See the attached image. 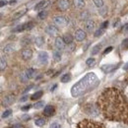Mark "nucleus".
<instances>
[{
	"instance_id": "f257e3e1",
	"label": "nucleus",
	"mask_w": 128,
	"mask_h": 128,
	"mask_svg": "<svg viewBox=\"0 0 128 128\" xmlns=\"http://www.w3.org/2000/svg\"><path fill=\"white\" fill-rule=\"evenodd\" d=\"M98 108L106 119L128 123V104L119 90L115 88L104 90L98 98Z\"/></svg>"
},
{
	"instance_id": "f03ea898",
	"label": "nucleus",
	"mask_w": 128,
	"mask_h": 128,
	"mask_svg": "<svg viewBox=\"0 0 128 128\" xmlns=\"http://www.w3.org/2000/svg\"><path fill=\"white\" fill-rule=\"evenodd\" d=\"M98 83V79L95 73H88L85 77H83L80 81H78L71 88V95L73 96H80L83 94L93 90L96 88Z\"/></svg>"
},
{
	"instance_id": "7ed1b4c3",
	"label": "nucleus",
	"mask_w": 128,
	"mask_h": 128,
	"mask_svg": "<svg viewBox=\"0 0 128 128\" xmlns=\"http://www.w3.org/2000/svg\"><path fill=\"white\" fill-rule=\"evenodd\" d=\"M78 128H106L102 123L96 122V121H93L90 119H84L80 121L77 125Z\"/></svg>"
},
{
	"instance_id": "20e7f679",
	"label": "nucleus",
	"mask_w": 128,
	"mask_h": 128,
	"mask_svg": "<svg viewBox=\"0 0 128 128\" xmlns=\"http://www.w3.org/2000/svg\"><path fill=\"white\" fill-rule=\"evenodd\" d=\"M53 22L59 26V27H65L68 24V20L63 16H56L53 18Z\"/></svg>"
},
{
	"instance_id": "39448f33",
	"label": "nucleus",
	"mask_w": 128,
	"mask_h": 128,
	"mask_svg": "<svg viewBox=\"0 0 128 128\" xmlns=\"http://www.w3.org/2000/svg\"><path fill=\"white\" fill-rule=\"evenodd\" d=\"M32 56V50L31 48H24L22 50V57L24 60H29L31 59Z\"/></svg>"
},
{
	"instance_id": "423d86ee",
	"label": "nucleus",
	"mask_w": 128,
	"mask_h": 128,
	"mask_svg": "<svg viewBox=\"0 0 128 128\" xmlns=\"http://www.w3.org/2000/svg\"><path fill=\"white\" fill-rule=\"evenodd\" d=\"M38 61H40V63L42 64V65L48 63V52H46V51H40V52L38 53Z\"/></svg>"
},
{
	"instance_id": "0eeeda50",
	"label": "nucleus",
	"mask_w": 128,
	"mask_h": 128,
	"mask_svg": "<svg viewBox=\"0 0 128 128\" xmlns=\"http://www.w3.org/2000/svg\"><path fill=\"white\" fill-rule=\"evenodd\" d=\"M58 29L55 27V26H52V25H49L46 28V32L49 34V36H56L57 34H58Z\"/></svg>"
},
{
	"instance_id": "6e6552de",
	"label": "nucleus",
	"mask_w": 128,
	"mask_h": 128,
	"mask_svg": "<svg viewBox=\"0 0 128 128\" xmlns=\"http://www.w3.org/2000/svg\"><path fill=\"white\" fill-rule=\"evenodd\" d=\"M65 42H64V40L62 38H60V36H58V38H56V40H55V46L56 48L58 49V50H63L64 48H65Z\"/></svg>"
},
{
	"instance_id": "1a4fd4ad",
	"label": "nucleus",
	"mask_w": 128,
	"mask_h": 128,
	"mask_svg": "<svg viewBox=\"0 0 128 128\" xmlns=\"http://www.w3.org/2000/svg\"><path fill=\"white\" fill-rule=\"evenodd\" d=\"M86 32H84L83 30H77L76 32H75V38H76V40H78V42H82V40H84L85 38H86Z\"/></svg>"
},
{
	"instance_id": "9d476101",
	"label": "nucleus",
	"mask_w": 128,
	"mask_h": 128,
	"mask_svg": "<svg viewBox=\"0 0 128 128\" xmlns=\"http://www.w3.org/2000/svg\"><path fill=\"white\" fill-rule=\"evenodd\" d=\"M14 98H14V96H12V95L5 96L4 100H2V106H8L12 104L13 102H14Z\"/></svg>"
},
{
	"instance_id": "9b49d317",
	"label": "nucleus",
	"mask_w": 128,
	"mask_h": 128,
	"mask_svg": "<svg viewBox=\"0 0 128 128\" xmlns=\"http://www.w3.org/2000/svg\"><path fill=\"white\" fill-rule=\"evenodd\" d=\"M70 3H69V0H60L58 2V8L61 10V11H65L68 9Z\"/></svg>"
},
{
	"instance_id": "f8f14e48",
	"label": "nucleus",
	"mask_w": 128,
	"mask_h": 128,
	"mask_svg": "<svg viewBox=\"0 0 128 128\" xmlns=\"http://www.w3.org/2000/svg\"><path fill=\"white\" fill-rule=\"evenodd\" d=\"M85 28L88 32H92L95 29V22L93 20H87L85 21Z\"/></svg>"
},
{
	"instance_id": "ddd939ff",
	"label": "nucleus",
	"mask_w": 128,
	"mask_h": 128,
	"mask_svg": "<svg viewBox=\"0 0 128 128\" xmlns=\"http://www.w3.org/2000/svg\"><path fill=\"white\" fill-rule=\"evenodd\" d=\"M54 113V108L52 106H46L44 110V114L46 116H51Z\"/></svg>"
},
{
	"instance_id": "4468645a",
	"label": "nucleus",
	"mask_w": 128,
	"mask_h": 128,
	"mask_svg": "<svg viewBox=\"0 0 128 128\" xmlns=\"http://www.w3.org/2000/svg\"><path fill=\"white\" fill-rule=\"evenodd\" d=\"M114 69H116V67H115L114 65H112V64H110V65H104V66H102V70L104 73H110V72L113 71Z\"/></svg>"
},
{
	"instance_id": "2eb2a0df",
	"label": "nucleus",
	"mask_w": 128,
	"mask_h": 128,
	"mask_svg": "<svg viewBox=\"0 0 128 128\" xmlns=\"http://www.w3.org/2000/svg\"><path fill=\"white\" fill-rule=\"evenodd\" d=\"M46 6H48V1L42 0V1H40V3H38V4L36 5L34 10H40V9H44V7H46Z\"/></svg>"
},
{
	"instance_id": "dca6fc26",
	"label": "nucleus",
	"mask_w": 128,
	"mask_h": 128,
	"mask_svg": "<svg viewBox=\"0 0 128 128\" xmlns=\"http://www.w3.org/2000/svg\"><path fill=\"white\" fill-rule=\"evenodd\" d=\"M34 74H36V70H34V69H32V68H29V69H27V70H26V73H25V75H26V77H27L28 79L32 78V77L34 76Z\"/></svg>"
},
{
	"instance_id": "f3484780",
	"label": "nucleus",
	"mask_w": 128,
	"mask_h": 128,
	"mask_svg": "<svg viewBox=\"0 0 128 128\" xmlns=\"http://www.w3.org/2000/svg\"><path fill=\"white\" fill-rule=\"evenodd\" d=\"M34 44L36 46H42L44 44V36H36L34 38Z\"/></svg>"
},
{
	"instance_id": "a211bd4d",
	"label": "nucleus",
	"mask_w": 128,
	"mask_h": 128,
	"mask_svg": "<svg viewBox=\"0 0 128 128\" xmlns=\"http://www.w3.org/2000/svg\"><path fill=\"white\" fill-rule=\"evenodd\" d=\"M63 40L66 44H71L73 42V36H72L71 34H66L64 36Z\"/></svg>"
},
{
	"instance_id": "6ab92c4d",
	"label": "nucleus",
	"mask_w": 128,
	"mask_h": 128,
	"mask_svg": "<svg viewBox=\"0 0 128 128\" xmlns=\"http://www.w3.org/2000/svg\"><path fill=\"white\" fill-rule=\"evenodd\" d=\"M46 123V120L44 118H38V119L34 121V124H36V126H38V127L44 126Z\"/></svg>"
},
{
	"instance_id": "aec40b11",
	"label": "nucleus",
	"mask_w": 128,
	"mask_h": 128,
	"mask_svg": "<svg viewBox=\"0 0 128 128\" xmlns=\"http://www.w3.org/2000/svg\"><path fill=\"white\" fill-rule=\"evenodd\" d=\"M53 58L55 61H60L61 59V52L59 50H54L53 51Z\"/></svg>"
},
{
	"instance_id": "412c9836",
	"label": "nucleus",
	"mask_w": 128,
	"mask_h": 128,
	"mask_svg": "<svg viewBox=\"0 0 128 128\" xmlns=\"http://www.w3.org/2000/svg\"><path fill=\"white\" fill-rule=\"evenodd\" d=\"M74 5L77 8H83L85 6V0H74Z\"/></svg>"
},
{
	"instance_id": "4be33fe9",
	"label": "nucleus",
	"mask_w": 128,
	"mask_h": 128,
	"mask_svg": "<svg viewBox=\"0 0 128 128\" xmlns=\"http://www.w3.org/2000/svg\"><path fill=\"white\" fill-rule=\"evenodd\" d=\"M100 48H102V44H96V46H95L94 48H92V55H96V54H98V52H100Z\"/></svg>"
},
{
	"instance_id": "5701e85b",
	"label": "nucleus",
	"mask_w": 128,
	"mask_h": 128,
	"mask_svg": "<svg viewBox=\"0 0 128 128\" xmlns=\"http://www.w3.org/2000/svg\"><path fill=\"white\" fill-rule=\"evenodd\" d=\"M42 91H38V92H36V93H34V95H32V96H31V98H32V100H38L40 98H42Z\"/></svg>"
},
{
	"instance_id": "b1692460",
	"label": "nucleus",
	"mask_w": 128,
	"mask_h": 128,
	"mask_svg": "<svg viewBox=\"0 0 128 128\" xmlns=\"http://www.w3.org/2000/svg\"><path fill=\"white\" fill-rule=\"evenodd\" d=\"M70 80H71V75H70L69 73L64 74L63 76L61 77V82H62V83H67V82H69Z\"/></svg>"
},
{
	"instance_id": "393cba45",
	"label": "nucleus",
	"mask_w": 128,
	"mask_h": 128,
	"mask_svg": "<svg viewBox=\"0 0 128 128\" xmlns=\"http://www.w3.org/2000/svg\"><path fill=\"white\" fill-rule=\"evenodd\" d=\"M14 49H15V48H14V46H13L12 44H8V46H6L4 48L3 51L6 52V53H9V52H12Z\"/></svg>"
},
{
	"instance_id": "a878e982",
	"label": "nucleus",
	"mask_w": 128,
	"mask_h": 128,
	"mask_svg": "<svg viewBox=\"0 0 128 128\" xmlns=\"http://www.w3.org/2000/svg\"><path fill=\"white\" fill-rule=\"evenodd\" d=\"M93 1H94V3H95V5L96 7H98V8H102L104 7V1L102 0H93Z\"/></svg>"
},
{
	"instance_id": "bb28decb",
	"label": "nucleus",
	"mask_w": 128,
	"mask_h": 128,
	"mask_svg": "<svg viewBox=\"0 0 128 128\" xmlns=\"http://www.w3.org/2000/svg\"><path fill=\"white\" fill-rule=\"evenodd\" d=\"M6 67V61L4 59V57H1V62H0V68H1V71H3Z\"/></svg>"
},
{
	"instance_id": "cd10ccee",
	"label": "nucleus",
	"mask_w": 128,
	"mask_h": 128,
	"mask_svg": "<svg viewBox=\"0 0 128 128\" xmlns=\"http://www.w3.org/2000/svg\"><path fill=\"white\" fill-rule=\"evenodd\" d=\"M34 24L32 22H29V23H26V24H25L26 30H32V28H34Z\"/></svg>"
},
{
	"instance_id": "c85d7f7f",
	"label": "nucleus",
	"mask_w": 128,
	"mask_h": 128,
	"mask_svg": "<svg viewBox=\"0 0 128 128\" xmlns=\"http://www.w3.org/2000/svg\"><path fill=\"white\" fill-rule=\"evenodd\" d=\"M46 16H48V11H42V12H40L38 15V17L40 19H44Z\"/></svg>"
},
{
	"instance_id": "c756f323",
	"label": "nucleus",
	"mask_w": 128,
	"mask_h": 128,
	"mask_svg": "<svg viewBox=\"0 0 128 128\" xmlns=\"http://www.w3.org/2000/svg\"><path fill=\"white\" fill-rule=\"evenodd\" d=\"M96 62V60H95V58H88L87 59V61H86V64L88 65V66H92V65H94Z\"/></svg>"
},
{
	"instance_id": "7c9ffc66",
	"label": "nucleus",
	"mask_w": 128,
	"mask_h": 128,
	"mask_svg": "<svg viewBox=\"0 0 128 128\" xmlns=\"http://www.w3.org/2000/svg\"><path fill=\"white\" fill-rule=\"evenodd\" d=\"M104 29H102V28H100L98 31H96V32H95V36L96 38H98V36H100L102 34H104Z\"/></svg>"
},
{
	"instance_id": "2f4dec72",
	"label": "nucleus",
	"mask_w": 128,
	"mask_h": 128,
	"mask_svg": "<svg viewBox=\"0 0 128 128\" xmlns=\"http://www.w3.org/2000/svg\"><path fill=\"white\" fill-rule=\"evenodd\" d=\"M24 30H26V28H25V24H23V25H21V26H18L16 29L14 30V32H23Z\"/></svg>"
},
{
	"instance_id": "473e14b6",
	"label": "nucleus",
	"mask_w": 128,
	"mask_h": 128,
	"mask_svg": "<svg viewBox=\"0 0 128 128\" xmlns=\"http://www.w3.org/2000/svg\"><path fill=\"white\" fill-rule=\"evenodd\" d=\"M81 19H82V20H85V21L89 20V13H88V12H83V13L81 14Z\"/></svg>"
},
{
	"instance_id": "72a5a7b5",
	"label": "nucleus",
	"mask_w": 128,
	"mask_h": 128,
	"mask_svg": "<svg viewBox=\"0 0 128 128\" xmlns=\"http://www.w3.org/2000/svg\"><path fill=\"white\" fill-rule=\"evenodd\" d=\"M30 42H31V38H25L22 40V44H23V46H27V44H29Z\"/></svg>"
},
{
	"instance_id": "f704fd0d",
	"label": "nucleus",
	"mask_w": 128,
	"mask_h": 128,
	"mask_svg": "<svg viewBox=\"0 0 128 128\" xmlns=\"http://www.w3.org/2000/svg\"><path fill=\"white\" fill-rule=\"evenodd\" d=\"M11 113H12L11 110H5V112H3V114H2V117H3V118H6V117H8V116H9Z\"/></svg>"
},
{
	"instance_id": "c9c22d12",
	"label": "nucleus",
	"mask_w": 128,
	"mask_h": 128,
	"mask_svg": "<svg viewBox=\"0 0 128 128\" xmlns=\"http://www.w3.org/2000/svg\"><path fill=\"white\" fill-rule=\"evenodd\" d=\"M121 46H122L123 49H128V38H125V40L122 42Z\"/></svg>"
},
{
	"instance_id": "e433bc0d",
	"label": "nucleus",
	"mask_w": 128,
	"mask_h": 128,
	"mask_svg": "<svg viewBox=\"0 0 128 128\" xmlns=\"http://www.w3.org/2000/svg\"><path fill=\"white\" fill-rule=\"evenodd\" d=\"M44 106V102H36L34 106L36 108H42Z\"/></svg>"
},
{
	"instance_id": "4c0bfd02",
	"label": "nucleus",
	"mask_w": 128,
	"mask_h": 128,
	"mask_svg": "<svg viewBox=\"0 0 128 128\" xmlns=\"http://www.w3.org/2000/svg\"><path fill=\"white\" fill-rule=\"evenodd\" d=\"M10 128H25V126H24V125H22V124H20V123H17V124L12 125Z\"/></svg>"
},
{
	"instance_id": "58836bf2",
	"label": "nucleus",
	"mask_w": 128,
	"mask_h": 128,
	"mask_svg": "<svg viewBox=\"0 0 128 128\" xmlns=\"http://www.w3.org/2000/svg\"><path fill=\"white\" fill-rule=\"evenodd\" d=\"M108 21H106V22H104V23L102 24V26H100V28L104 30L106 28H108Z\"/></svg>"
},
{
	"instance_id": "ea45409f",
	"label": "nucleus",
	"mask_w": 128,
	"mask_h": 128,
	"mask_svg": "<svg viewBox=\"0 0 128 128\" xmlns=\"http://www.w3.org/2000/svg\"><path fill=\"white\" fill-rule=\"evenodd\" d=\"M50 128H61V126H60L58 123L54 122V123H52V124L50 125Z\"/></svg>"
},
{
	"instance_id": "a19ab883",
	"label": "nucleus",
	"mask_w": 128,
	"mask_h": 128,
	"mask_svg": "<svg viewBox=\"0 0 128 128\" xmlns=\"http://www.w3.org/2000/svg\"><path fill=\"white\" fill-rule=\"evenodd\" d=\"M25 12H26V11H23V12H20V13H18V14H16V15L14 16V19H18L19 17L23 16V15L25 14Z\"/></svg>"
},
{
	"instance_id": "79ce46f5",
	"label": "nucleus",
	"mask_w": 128,
	"mask_h": 128,
	"mask_svg": "<svg viewBox=\"0 0 128 128\" xmlns=\"http://www.w3.org/2000/svg\"><path fill=\"white\" fill-rule=\"evenodd\" d=\"M106 10H108V8H106V7H102V10L100 11V15H104V14H106Z\"/></svg>"
},
{
	"instance_id": "37998d69",
	"label": "nucleus",
	"mask_w": 128,
	"mask_h": 128,
	"mask_svg": "<svg viewBox=\"0 0 128 128\" xmlns=\"http://www.w3.org/2000/svg\"><path fill=\"white\" fill-rule=\"evenodd\" d=\"M112 50V46H110V48H106V50L104 51V54H108V53H110V52Z\"/></svg>"
},
{
	"instance_id": "c03bdc74",
	"label": "nucleus",
	"mask_w": 128,
	"mask_h": 128,
	"mask_svg": "<svg viewBox=\"0 0 128 128\" xmlns=\"http://www.w3.org/2000/svg\"><path fill=\"white\" fill-rule=\"evenodd\" d=\"M30 108H31V106L29 104V106H23V108H22V110L26 112V110H29Z\"/></svg>"
},
{
	"instance_id": "a18cd8bd",
	"label": "nucleus",
	"mask_w": 128,
	"mask_h": 128,
	"mask_svg": "<svg viewBox=\"0 0 128 128\" xmlns=\"http://www.w3.org/2000/svg\"><path fill=\"white\" fill-rule=\"evenodd\" d=\"M7 3H8V2H7L6 0H5V1H4V0H1V2H0V6H1V7H3V6H4V5H6Z\"/></svg>"
},
{
	"instance_id": "49530a36",
	"label": "nucleus",
	"mask_w": 128,
	"mask_h": 128,
	"mask_svg": "<svg viewBox=\"0 0 128 128\" xmlns=\"http://www.w3.org/2000/svg\"><path fill=\"white\" fill-rule=\"evenodd\" d=\"M123 69H124V70H128V62L123 66Z\"/></svg>"
},
{
	"instance_id": "de8ad7c7",
	"label": "nucleus",
	"mask_w": 128,
	"mask_h": 128,
	"mask_svg": "<svg viewBox=\"0 0 128 128\" xmlns=\"http://www.w3.org/2000/svg\"><path fill=\"white\" fill-rule=\"evenodd\" d=\"M32 85H31V86H30V87H28V88H27V89H26V91H25V92H28V91H30V90H31V89H32Z\"/></svg>"
},
{
	"instance_id": "09e8293b",
	"label": "nucleus",
	"mask_w": 128,
	"mask_h": 128,
	"mask_svg": "<svg viewBox=\"0 0 128 128\" xmlns=\"http://www.w3.org/2000/svg\"><path fill=\"white\" fill-rule=\"evenodd\" d=\"M27 98H28V96H24L21 98V102H25V100H27Z\"/></svg>"
},
{
	"instance_id": "8fccbe9b",
	"label": "nucleus",
	"mask_w": 128,
	"mask_h": 128,
	"mask_svg": "<svg viewBox=\"0 0 128 128\" xmlns=\"http://www.w3.org/2000/svg\"><path fill=\"white\" fill-rule=\"evenodd\" d=\"M9 3H10L11 5H13V4H15V3H16V0H11Z\"/></svg>"
},
{
	"instance_id": "3c124183",
	"label": "nucleus",
	"mask_w": 128,
	"mask_h": 128,
	"mask_svg": "<svg viewBox=\"0 0 128 128\" xmlns=\"http://www.w3.org/2000/svg\"><path fill=\"white\" fill-rule=\"evenodd\" d=\"M56 87H57V86H56V85H54V86H53V87L51 88V91H54V89H55Z\"/></svg>"
}]
</instances>
